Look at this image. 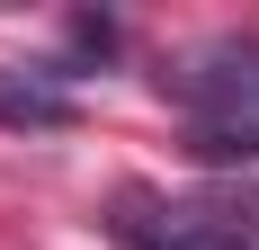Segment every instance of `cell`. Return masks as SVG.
Listing matches in <instances>:
<instances>
[{
    "instance_id": "obj_3",
    "label": "cell",
    "mask_w": 259,
    "mask_h": 250,
    "mask_svg": "<svg viewBox=\"0 0 259 250\" xmlns=\"http://www.w3.org/2000/svg\"><path fill=\"white\" fill-rule=\"evenodd\" d=\"M72 116H80V99H72L54 72H0V125L54 134V125H72Z\"/></svg>"
},
{
    "instance_id": "obj_4",
    "label": "cell",
    "mask_w": 259,
    "mask_h": 250,
    "mask_svg": "<svg viewBox=\"0 0 259 250\" xmlns=\"http://www.w3.org/2000/svg\"><path fill=\"white\" fill-rule=\"evenodd\" d=\"M197 152H206V161H259V125H206Z\"/></svg>"
},
{
    "instance_id": "obj_1",
    "label": "cell",
    "mask_w": 259,
    "mask_h": 250,
    "mask_svg": "<svg viewBox=\"0 0 259 250\" xmlns=\"http://www.w3.org/2000/svg\"><path fill=\"white\" fill-rule=\"evenodd\" d=\"M116 241L125 250H259L241 224H224L206 205H125L116 215Z\"/></svg>"
},
{
    "instance_id": "obj_2",
    "label": "cell",
    "mask_w": 259,
    "mask_h": 250,
    "mask_svg": "<svg viewBox=\"0 0 259 250\" xmlns=\"http://www.w3.org/2000/svg\"><path fill=\"white\" fill-rule=\"evenodd\" d=\"M170 90H179L188 107H214V125H259V45H214L206 63H188V72H170Z\"/></svg>"
}]
</instances>
